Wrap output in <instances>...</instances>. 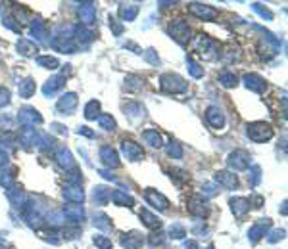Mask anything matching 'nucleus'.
Returning a JSON list of instances; mask_svg holds the SVG:
<instances>
[{
    "label": "nucleus",
    "instance_id": "13d9d810",
    "mask_svg": "<svg viewBox=\"0 0 288 249\" xmlns=\"http://www.w3.org/2000/svg\"><path fill=\"white\" fill-rule=\"evenodd\" d=\"M148 242H150L152 246H160V244L163 242V234H160V232L156 234V232H154V234H152V236L148 238Z\"/></svg>",
    "mask_w": 288,
    "mask_h": 249
},
{
    "label": "nucleus",
    "instance_id": "3c124183",
    "mask_svg": "<svg viewBox=\"0 0 288 249\" xmlns=\"http://www.w3.org/2000/svg\"><path fill=\"white\" fill-rule=\"evenodd\" d=\"M144 58H146V60H148L152 65H160V58H158V52H154L152 48L144 52Z\"/></svg>",
    "mask_w": 288,
    "mask_h": 249
},
{
    "label": "nucleus",
    "instance_id": "79ce46f5",
    "mask_svg": "<svg viewBox=\"0 0 288 249\" xmlns=\"http://www.w3.org/2000/svg\"><path fill=\"white\" fill-rule=\"evenodd\" d=\"M92 242H94V246L98 249H111V240H109L108 236H104V234H96L92 238Z\"/></svg>",
    "mask_w": 288,
    "mask_h": 249
},
{
    "label": "nucleus",
    "instance_id": "ddd939ff",
    "mask_svg": "<svg viewBox=\"0 0 288 249\" xmlns=\"http://www.w3.org/2000/svg\"><path fill=\"white\" fill-rule=\"evenodd\" d=\"M64 217H66V220H72L73 224H79L85 220V209L79 203H70L64 207Z\"/></svg>",
    "mask_w": 288,
    "mask_h": 249
},
{
    "label": "nucleus",
    "instance_id": "4d7b16f0",
    "mask_svg": "<svg viewBox=\"0 0 288 249\" xmlns=\"http://www.w3.org/2000/svg\"><path fill=\"white\" fill-rule=\"evenodd\" d=\"M283 238H285V230H281V228H277V230H273L269 234V238H267V240H269L271 244H275V242H279V240H283Z\"/></svg>",
    "mask_w": 288,
    "mask_h": 249
},
{
    "label": "nucleus",
    "instance_id": "473e14b6",
    "mask_svg": "<svg viewBox=\"0 0 288 249\" xmlns=\"http://www.w3.org/2000/svg\"><path fill=\"white\" fill-rule=\"evenodd\" d=\"M109 192L106 186H96L94 190H92V197H94V201L98 203V205H106L109 201Z\"/></svg>",
    "mask_w": 288,
    "mask_h": 249
},
{
    "label": "nucleus",
    "instance_id": "e433bc0d",
    "mask_svg": "<svg viewBox=\"0 0 288 249\" xmlns=\"http://www.w3.org/2000/svg\"><path fill=\"white\" fill-rule=\"evenodd\" d=\"M186 67H188V73H190L194 79H202V77H204V67H202L200 63H196L192 58L186 60Z\"/></svg>",
    "mask_w": 288,
    "mask_h": 249
},
{
    "label": "nucleus",
    "instance_id": "4be33fe9",
    "mask_svg": "<svg viewBox=\"0 0 288 249\" xmlns=\"http://www.w3.org/2000/svg\"><path fill=\"white\" fill-rule=\"evenodd\" d=\"M206 119H208V123L212 124L214 128H221V126L225 124V115L221 113V109H219L217 106L208 107V111H206Z\"/></svg>",
    "mask_w": 288,
    "mask_h": 249
},
{
    "label": "nucleus",
    "instance_id": "e2e57ef3",
    "mask_svg": "<svg viewBox=\"0 0 288 249\" xmlns=\"http://www.w3.org/2000/svg\"><path fill=\"white\" fill-rule=\"evenodd\" d=\"M6 165H8V154L0 150V167H6Z\"/></svg>",
    "mask_w": 288,
    "mask_h": 249
},
{
    "label": "nucleus",
    "instance_id": "c756f323",
    "mask_svg": "<svg viewBox=\"0 0 288 249\" xmlns=\"http://www.w3.org/2000/svg\"><path fill=\"white\" fill-rule=\"evenodd\" d=\"M119 16L123 21H133L139 16V6L137 4H121L119 6Z\"/></svg>",
    "mask_w": 288,
    "mask_h": 249
},
{
    "label": "nucleus",
    "instance_id": "6e6552de",
    "mask_svg": "<svg viewBox=\"0 0 288 249\" xmlns=\"http://www.w3.org/2000/svg\"><path fill=\"white\" fill-rule=\"evenodd\" d=\"M75 107H77V94L75 92H66V94L60 96L56 109L60 113H64V115H72L75 111Z\"/></svg>",
    "mask_w": 288,
    "mask_h": 249
},
{
    "label": "nucleus",
    "instance_id": "bb28decb",
    "mask_svg": "<svg viewBox=\"0 0 288 249\" xmlns=\"http://www.w3.org/2000/svg\"><path fill=\"white\" fill-rule=\"evenodd\" d=\"M109 199L115 203V205H121V207H133L135 205V199L125 194L123 190H113L111 194H109Z\"/></svg>",
    "mask_w": 288,
    "mask_h": 249
},
{
    "label": "nucleus",
    "instance_id": "7c9ffc66",
    "mask_svg": "<svg viewBox=\"0 0 288 249\" xmlns=\"http://www.w3.org/2000/svg\"><path fill=\"white\" fill-rule=\"evenodd\" d=\"M125 115L129 119H133V121H137V119H141L144 117V107L141 104H137V102H129L125 106Z\"/></svg>",
    "mask_w": 288,
    "mask_h": 249
},
{
    "label": "nucleus",
    "instance_id": "f3484780",
    "mask_svg": "<svg viewBox=\"0 0 288 249\" xmlns=\"http://www.w3.org/2000/svg\"><path fill=\"white\" fill-rule=\"evenodd\" d=\"M19 142L25 146H38L40 134L35 130V126H23V130L19 132Z\"/></svg>",
    "mask_w": 288,
    "mask_h": 249
},
{
    "label": "nucleus",
    "instance_id": "a211bd4d",
    "mask_svg": "<svg viewBox=\"0 0 288 249\" xmlns=\"http://www.w3.org/2000/svg\"><path fill=\"white\" fill-rule=\"evenodd\" d=\"M64 87H66V77H64V75H56V77L48 79V81L44 83L42 92H44V96H52V94H56L58 90H62Z\"/></svg>",
    "mask_w": 288,
    "mask_h": 249
},
{
    "label": "nucleus",
    "instance_id": "bf43d9fd",
    "mask_svg": "<svg viewBox=\"0 0 288 249\" xmlns=\"http://www.w3.org/2000/svg\"><path fill=\"white\" fill-rule=\"evenodd\" d=\"M248 201H250V205L253 203V207H255V209H259V207L263 205V197L261 196H252V199H248Z\"/></svg>",
    "mask_w": 288,
    "mask_h": 249
},
{
    "label": "nucleus",
    "instance_id": "412c9836",
    "mask_svg": "<svg viewBox=\"0 0 288 249\" xmlns=\"http://www.w3.org/2000/svg\"><path fill=\"white\" fill-rule=\"evenodd\" d=\"M242 81H244V85H246L250 90H253V92H263L265 87H267V83H265L259 75H255V73H248V75H244Z\"/></svg>",
    "mask_w": 288,
    "mask_h": 249
},
{
    "label": "nucleus",
    "instance_id": "a19ab883",
    "mask_svg": "<svg viewBox=\"0 0 288 249\" xmlns=\"http://www.w3.org/2000/svg\"><path fill=\"white\" fill-rule=\"evenodd\" d=\"M165 152H167V156H171V157H175V159H180V157H182V148H180V144L173 142V140L165 146Z\"/></svg>",
    "mask_w": 288,
    "mask_h": 249
},
{
    "label": "nucleus",
    "instance_id": "6ab92c4d",
    "mask_svg": "<svg viewBox=\"0 0 288 249\" xmlns=\"http://www.w3.org/2000/svg\"><path fill=\"white\" fill-rule=\"evenodd\" d=\"M79 18H81V23L83 25H92L94 19H96V8L92 2H85L79 6Z\"/></svg>",
    "mask_w": 288,
    "mask_h": 249
},
{
    "label": "nucleus",
    "instance_id": "69168bd1",
    "mask_svg": "<svg viewBox=\"0 0 288 249\" xmlns=\"http://www.w3.org/2000/svg\"><path fill=\"white\" fill-rule=\"evenodd\" d=\"M184 248H186V249H198V244L190 240V242H184Z\"/></svg>",
    "mask_w": 288,
    "mask_h": 249
},
{
    "label": "nucleus",
    "instance_id": "ea45409f",
    "mask_svg": "<svg viewBox=\"0 0 288 249\" xmlns=\"http://www.w3.org/2000/svg\"><path fill=\"white\" fill-rule=\"evenodd\" d=\"M31 33H33V36H36L38 40H44V38H46V27H44V23H42V21H33V23H31Z\"/></svg>",
    "mask_w": 288,
    "mask_h": 249
},
{
    "label": "nucleus",
    "instance_id": "c03bdc74",
    "mask_svg": "<svg viewBox=\"0 0 288 249\" xmlns=\"http://www.w3.org/2000/svg\"><path fill=\"white\" fill-rule=\"evenodd\" d=\"M66 182H68V186H79L81 182H83V177H81V173L79 171H70L68 175H66Z\"/></svg>",
    "mask_w": 288,
    "mask_h": 249
},
{
    "label": "nucleus",
    "instance_id": "f8f14e48",
    "mask_svg": "<svg viewBox=\"0 0 288 249\" xmlns=\"http://www.w3.org/2000/svg\"><path fill=\"white\" fill-rule=\"evenodd\" d=\"M269 226H271V218H259L252 228H250V232H248L250 242L255 244V242H259L263 236H267V228H269Z\"/></svg>",
    "mask_w": 288,
    "mask_h": 249
},
{
    "label": "nucleus",
    "instance_id": "20e7f679",
    "mask_svg": "<svg viewBox=\"0 0 288 249\" xmlns=\"http://www.w3.org/2000/svg\"><path fill=\"white\" fill-rule=\"evenodd\" d=\"M167 33L171 35V38H175L179 44H186V42L190 40V35H192L190 27H188L184 21H173V23L167 27Z\"/></svg>",
    "mask_w": 288,
    "mask_h": 249
},
{
    "label": "nucleus",
    "instance_id": "b1692460",
    "mask_svg": "<svg viewBox=\"0 0 288 249\" xmlns=\"http://www.w3.org/2000/svg\"><path fill=\"white\" fill-rule=\"evenodd\" d=\"M229 203H231V211L236 217H244V215L250 211V201L246 197H233Z\"/></svg>",
    "mask_w": 288,
    "mask_h": 249
},
{
    "label": "nucleus",
    "instance_id": "5fc2aeb1",
    "mask_svg": "<svg viewBox=\"0 0 288 249\" xmlns=\"http://www.w3.org/2000/svg\"><path fill=\"white\" fill-rule=\"evenodd\" d=\"M4 25H6L8 29H12L14 33H19V31H21L19 23H16V19H14V18H4Z\"/></svg>",
    "mask_w": 288,
    "mask_h": 249
},
{
    "label": "nucleus",
    "instance_id": "1a4fd4ad",
    "mask_svg": "<svg viewBox=\"0 0 288 249\" xmlns=\"http://www.w3.org/2000/svg\"><path fill=\"white\" fill-rule=\"evenodd\" d=\"M121 154L129 161H141L144 157V150L133 140H123L121 142Z\"/></svg>",
    "mask_w": 288,
    "mask_h": 249
},
{
    "label": "nucleus",
    "instance_id": "774afa93",
    "mask_svg": "<svg viewBox=\"0 0 288 249\" xmlns=\"http://www.w3.org/2000/svg\"><path fill=\"white\" fill-rule=\"evenodd\" d=\"M208 249H214V246H210V248H208Z\"/></svg>",
    "mask_w": 288,
    "mask_h": 249
},
{
    "label": "nucleus",
    "instance_id": "603ef678",
    "mask_svg": "<svg viewBox=\"0 0 288 249\" xmlns=\"http://www.w3.org/2000/svg\"><path fill=\"white\" fill-rule=\"evenodd\" d=\"M248 180L252 182V186H255L261 180V169L259 167H252V175H248Z\"/></svg>",
    "mask_w": 288,
    "mask_h": 249
},
{
    "label": "nucleus",
    "instance_id": "c85d7f7f",
    "mask_svg": "<svg viewBox=\"0 0 288 249\" xmlns=\"http://www.w3.org/2000/svg\"><path fill=\"white\" fill-rule=\"evenodd\" d=\"M144 140L150 144L152 148H162L163 146V136L158 132V130H154V128H148V130H144L143 132Z\"/></svg>",
    "mask_w": 288,
    "mask_h": 249
},
{
    "label": "nucleus",
    "instance_id": "423d86ee",
    "mask_svg": "<svg viewBox=\"0 0 288 249\" xmlns=\"http://www.w3.org/2000/svg\"><path fill=\"white\" fill-rule=\"evenodd\" d=\"M188 10H190V14H192V16L204 19V21H214V19L219 16L214 6L200 4V2H192V4H188Z\"/></svg>",
    "mask_w": 288,
    "mask_h": 249
},
{
    "label": "nucleus",
    "instance_id": "5701e85b",
    "mask_svg": "<svg viewBox=\"0 0 288 249\" xmlns=\"http://www.w3.org/2000/svg\"><path fill=\"white\" fill-rule=\"evenodd\" d=\"M6 194H8V199L12 201V205L14 207H25L27 205V196L23 194V190H19L18 186H12V188H8L6 190Z\"/></svg>",
    "mask_w": 288,
    "mask_h": 249
},
{
    "label": "nucleus",
    "instance_id": "a18cd8bd",
    "mask_svg": "<svg viewBox=\"0 0 288 249\" xmlns=\"http://www.w3.org/2000/svg\"><path fill=\"white\" fill-rule=\"evenodd\" d=\"M169 236H171V238H175V240H182V238L186 236V228H184L182 224L177 222V224H173V226L169 228Z\"/></svg>",
    "mask_w": 288,
    "mask_h": 249
},
{
    "label": "nucleus",
    "instance_id": "0e129e2a",
    "mask_svg": "<svg viewBox=\"0 0 288 249\" xmlns=\"http://www.w3.org/2000/svg\"><path fill=\"white\" fill-rule=\"evenodd\" d=\"M100 175H102L104 178H108V180H115V177H113L109 171H106V169H100Z\"/></svg>",
    "mask_w": 288,
    "mask_h": 249
},
{
    "label": "nucleus",
    "instance_id": "39448f33",
    "mask_svg": "<svg viewBox=\"0 0 288 249\" xmlns=\"http://www.w3.org/2000/svg\"><path fill=\"white\" fill-rule=\"evenodd\" d=\"M194 46H196V50H198L200 54H204L208 60H214V58L219 56V46H217L210 36L200 35L198 38H196V42H194Z\"/></svg>",
    "mask_w": 288,
    "mask_h": 249
},
{
    "label": "nucleus",
    "instance_id": "09e8293b",
    "mask_svg": "<svg viewBox=\"0 0 288 249\" xmlns=\"http://www.w3.org/2000/svg\"><path fill=\"white\" fill-rule=\"evenodd\" d=\"M0 184L8 190V188H12L14 186V175H10V173H0Z\"/></svg>",
    "mask_w": 288,
    "mask_h": 249
},
{
    "label": "nucleus",
    "instance_id": "6e6d98bb",
    "mask_svg": "<svg viewBox=\"0 0 288 249\" xmlns=\"http://www.w3.org/2000/svg\"><path fill=\"white\" fill-rule=\"evenodd\" d=\"M253 10H255V12H257V14L261 16V18L273 19V14H271V12H269V10H267V8H263L261 4H253Z\"/></svg>",
    "mask_w": 288,
    "mask_h": 249
},
{
    "label": "nucleus",
    "instance_id": "58836bf2",
    "mask_svg": "<svg viewBox=\"0 0 288 249\" xmlns=\"http://www.w3.org/2000/svg\"><path fill=\"white\" fill-rule=\"evenodd\" d=\"M94 226L100 228V230H109V228H111V220H109L108 215H104V213L94 215Z\"/></svg>",
    "mask_w": 288,
    "mask_h": 249
},
{
    "label": "nucleus",
    "instance_id": "2eb2a0df",
    "mask_svg": "<svg viewBox=\"0 0 288 249\" xmlns=\"http://www.w3.org/2000/svg\"><path fill=\"white\" fill-rule=\"evenodd\" d=\"M214 180H216L219 186L227 188V190H234L238 188V178L234 173H229V171H217L214 175Z\"/></svg>",
    "mask_w": 288,
    "mask_h": 249
},
{
    "label": "nucleus",
    "instance_id": "864d4df0",
    "mask_svg": "<svg viewBox=\"0 0 288 249\" xmlns=\"http://www.w3.org/2000/svg\"><path fill=\"white\" fill-rule=\"evenodd\" d=\"M10 104V90L0 87V107L8 106Z\"/></svg>",
    "mask_w": 288,
    "mask_h": 249
},
{
    "label": "nucleus",
    "instance_id": "0eeeda50",
    "mask_svg": "<svg viewBox=\"0 0 288 249\" xmlns=\"http://www.w3.org/2000/svg\"><path fill=\"white\" fill-rule=\"evenodd\" d=\"M18 121L23 126H35V124L42 123V117H40V113L36 111L35 107H23V109H19Z\"/></svg>",
    "mask_w": 288,
    "mask_h": 249
},
{
    "label": "nucleus",
    "instance_id": "f03ea898",
    "mask_svg": "<svg viewBox=\"0 0 288 249\" xmlns=\"http://www.w3.org/2000/svg\"><path fill=\"white\" fill-rule=\"evenodd\" d=\"M246 134H248V138H250L252 142L261 144L273 138V128H271V124L265 123V121H255V123L248 124Z\"/></svg>",
    "mask_w": 288,
    "mask_h": 249
},
{
    "label": "nucleus",
    "instance_id": "8fccbe9b",
    "mask_svg": "<svg viewBox=\"0 0 288 249\" xmlns=\"http://www.w3.org/2000/svg\"><path fill=\"white\" fill-rule=\"evenodd\" d=\"M109 29L113 31V35L115 36H119L121 33H123V25H121L115 18H109Z\"/></svg>",
    "mask_w": 288,
    "mask_h": 249
},
{
    "label": "nucleus",
    "instance_id": "f704fd0d",
    "mask_svg": "<svg viewBox=\"0 0 288 249\" xmlns=\"http://www.w3.org/2000/svg\"><path fill=\"white\" fill-rule=\"evenodd\" d=\"M36 63L40 67H44V69H58V65H60V62L56 58H52V56H38Z\"/></svg>",
    "mask_w": 288,
    "mask_h": 249
},
{
    "label": "nucleus",
    "instance_id": "f257e3e1",
    "mask_svg": "<svg viewBox=\"0 0 288 249\" xmlns=\"http://www.w3.org/2000/svg\"><path fill=\"white\" fill-rule=\"evenodd\" d=\"M160 87L167 94H180V92H186L188 83L182 77L175 75V73H165V75L160 77Z\"/></svg>",
    "mask_w": 288,
    "mask_h": 249
},
{
    "label": "nucleus",
    "instance_id": "9b49d317",
    "mask_svg": "<svg viewBox=\"0 0 288 249\" xmlns=\"http://www.w3.org/2000/svg\"><path fill=\"white\" fill-rule=\"evenodd\" d=\"M144 197H146V201H148L154 209H158V211H167V209H169V199L163 196V194H160V192H156V190H146Z\"/></svg>",
    "mask_w": 288,
    "mask_h": 249
},
{
    "label": "nucleus",
    "instance_id": "680f3d73",
    "mask_svg": "<svg viewBox=\"0 0 288 249\" xmlns=\"http://www.w3.org/2000/svg\"><path fill=\"white\" fill-rule=\"evenodd\" d=\"M204 192H206V196H216V188H214V184H206V186H204Z\"/></svg>",
    "mask_w": 288,
    "mask_h": 249
},
{
    "label": "nucleus",
    "instance_id": "4468645a",
    "mask_svg": "<svg viewBox=\"0 0 288 249\" xmlns=\"http://www.w3.org/2000/svg\"><path fill=\"white\" fill-rule=\"evenodd\" d=\"M119 242H121V246L125 249H141L144 246V238L141 232H129V234H121V238H119Z\"/></svg>",
    "mask_w": 288,
    "mask_h": 249
},
{
    "label": "nucleus",
    "instance_id": "9d476101",
    "mask_svg": "<svg viewBox=\"0 0 288 249\" xmlns=\"http://www.w3.org/2000/svg\"><path fill=\"white\" fill-rule=\"evenodd\" d=\"M188 213L192 217H198V218H204L208 215V201L206 197L202 196H192L188 199Z\"/></svg>",
    "mask_w": 288,
    "mask_h": 249
},
{
    "label": "nucleus",
    "instance_id": "a878e982",
    "mask_svg": "<svg viewBox=\"0 0 288 249\" xmlns=\"http://www.w3.org/2000/svg\"><path fill=\"white\" fill-rule=\"evenodd\" d=\"M141 220L144 222V226H148L150 230H160L162 228V220L154 213H150L148 209H141Z\"/></svg>",
    "mask_w": 288,
    "mask_h": 249
},
{
    "label": "nucleus",
    "instance_id": "dca6fc26",
    "mask_svg": "<svg viewBox=\"0 0 288 249\" xmlns=\"http://www.w3.org/2000/svg\"><path fill=\"white\" fill-rule=\"evenodd\" d=\"M100 159L102 163L109 167V169H115V167H119V156H117V152L111 148V146H102L100 148Z\"/></svg>",
    "mask_w": 288,
    "mask_h": 249
},
{
    "label": "nucleus",
    "instance_id": "393cba45",
    "mask_svg": "<svg viewBox=\"0 0 288 249\" xmlns=\"http://www.w3.org/2000/svg\"><path fill=\"white\" fill-rule=\"evenodd\" d=\"M64 197L72 203H83L85 201V192L81 190V186H66L64 188Z\"/></svg>",
    "mask_w": 288,
    "mask_h": 249
},
{
    "label": "nucleus",
    "instance_id": "72a5a7b5",
    "mask_svg": "<svg viewBox=\"0 0 288 249\" xmlns=\"http://www.w3.org/2000/svg\"><path fill=\"white\" fill-rule=\"evenodd\" d=\"M219 83H221L225 89H233V87L238 85V77H236L233 71H223L219 75Z\"/></svg>",
    "mask_w": 288,
    "mask_h": 249
},
{
    "label": "nucleus",
    "instance_id": "052dcab7",
    "mask_svg": "<svg viewBox=\"0 0 288 249\" xmlns=\"http://www.w3.org/2000/svg\"><path fill=\"white\" fill-rule=\"evenodd\" d=\"M77 132H79V134H85V136H89V138L94 136V132L89 130V126H79V128H77Z\"/></svg>",
    "mask_w": 288,
    "mask_h": 249
},
{
    "label": "nucleus",
    "instance_id": "de8ad7c7",
    "mask_svg": "<svg viewBox=\"0 0 288 249\" xmlns=\"http://www.w3.org/2000/svg\"><path fill=\"white\" fill-rule=\"evenodd\" d=\"M79 234H81V228H79V226H75V228H64V230H62V238H64V240H75Z\"/></svg>",
    "mask_w": 288,
    "mask_h": 249
},
{
    "label": "nucleus",
    "instance_id": "338daca9",
    "mask_svg": "<svg viewBox=\"0 0 288 249\" xmlns=\"http://www.w3.org/2000/svg\"><path fill=\"white\" fill-rule=\"evenodd\" d=\"M6 246V242H4V238H0V248H4Z\"/></svg>",
    "mask_w": 288,
    "mask_h": 249
},
{
    "label": "nucleus",
    "instance_id": "4c0bfd02",
    "mask_svg": "<svg viewBox=\"0 0 288 249\" xmlns=\"http://www.w3.org/2000/svg\"><path fill=\"white\" fill-rule=\"evenodd\" d=\"M96 119H98L100 126L106 128V130H115V126H117V124H115V119H113L111 115H108V113H100Z\"/></svg>",
    "mask_w": 288,
    "mask_h": 249
},
{
    "label": "nucleus",
    "instance_id": "c9c22d12",
    "mask_svg": "<svg viewBox=\"0 0 288 249\" xmlns=\"http://www.w3.org/2000/svg\"><path fill=\"white\" fill-rule=\"evenodd\" d=\"M100 115V102L98 100H90L85 106V117L87 119H96Z\"/></svg>",
    "mask_w": 288,
    "mask_h": 249
},
{
    "label": "nucleus",
    "instance_id": "37998d69",
    "mask_svg": "<svg viewBox=\"0 0 288 249\" xmlns=\"http://www.w3.org/2000/svg\"><path fill=\"white\" fill-rule=\"evenodd\" d=\"M125 89L127 90H141L143 89V79H141V77H135V75L127 77L125 79Z\"/></svg>",
    "mask_w": 288,
    "mask_h": 249
},
{
    "label": "nucleus",
    "instance_id": "cd10ccee",
    "mask_svg": "<svg viewBox=\"0 0 288 249\" xmlns=\"http://www.w3.org/2000/svg\"><path fill=\"white\" fill-rule=\"evenodd\" d=\"M18 50L21 56H35L38 52V46H36L33 40H29V38H19L18 40Z\"/></svg>",
    "mask_w": 288,
    "mask_h": 249
},
{
    "label": "nucleus",
    "instance_id": "2f4dec72",
    "mask_svg": "<svg viewBox=\"0 0 288 249\" xmlns=\"http://www.w3.org/2000/svg\"><path fill=\"white\" fill-rule=\"evenodd\" d=\"M18 90H19V96H21V98H31L36 90L35 81H33V79H25V81H21Z\"/></svg>",
    "mask_w": 288,
    "mask_h": 249
},
{
    "label": "nucleus",
    "instance_id": "aec40b11",
    "mask_svg": "<svg viewBox=\"0 0 288 249\" xmlns=\"http://www.w3.org/2000/svg\"><path fill=\"white\" fill-rule=\"evenodd\" d=\"M54 157H56V161H58V165H62L64 169H73V165H75L72 152H70L66 146H60V148L56 150Z\"/></svg>",
    "mask_w": 288,
    "mask_h": 249
},
{
    "label": "nucleus",
    "instance_id": "7ed1b4c3",
    "mask_svg": "<svg viewBox=\"0 0 288 249\" xmlns=\"http://www.w3.org/2000/svg\"><path fill=\"white\" fill-rule=\"evenodd\" d=\"M252 163V157L246 150H234L229 154V159H227V165L233 169V171H246Z\"/></svg>",
    "mask_w": 288,
    "mask_h": 249
},
{
    "label": "nucleus",
    "instance_id": "49530a36",
    "mask_svg": "<svg viewBox=\"0 0 288 249\" xmlns=\"http://www.w3.org/2000/svg\"><path fill=\"white\" fill-rule=\"evenodd\" d=\"M169 175H171V178L175 180V182H186L188 180V175H186V171H182V169H171L169 171Z\"/></svg>",
    "mask_w": 288,
    "mask_h": 249
}]
</instances>
